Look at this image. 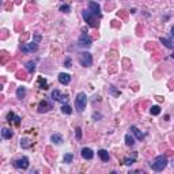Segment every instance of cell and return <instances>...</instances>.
I'll return each instance as SVG.
<instances>
[{
  "label": "cell",
  "instance_id": "obj_16",
  "mask_svg": "<svg viewBox=\"0 0 174 174\" xmlns=\"http://www.w3.org/2000/svg\"><path fill=\"white\" fill-rule=\"evenodd\" d=\"M50 140L55 143V144H61L63 143V136L60 133H55V135L50 136Z\"/></svg>",
  "mask_w": 174,
  "mask_h": 174
},
{
  "label": "cell",
  "instance_id": "obj_21",
  "mask_svg": "<svg viewBox=\"0 0 174 174\" xmlns=\"http://www.w3.org/2000/svg\"><path fill=\"white\" fill-rule=\"evenodd\" d=\"M125 143H127V146H131V147H132V146L135 144V139L128 133V135H125Z\"/></svg>",
  "mask_w": 174,
  "mask_h": 174
},
{
  "label": "cell",
  "instance_id": "obj_17",
  "mask_svg": "<svg viewBox=\"0 0 174 174\" xmlns=\"http://www.w3.org/2000/svg\"><path fill=\"white\" fill-rule=\"evenodd\" d=\"M25 97H26V89L25 87H18V90H16V98L23 99Z\"/></svg>",
  "mask_w": 174,
  "mask_h": 174
},
{
  "label": "cell",
  "instance_id": "obj_23",
  "mask_svg": "<svg viewBox=\"0 0 174 174\" xmlns=\"http://www.w3.org/2000/svg\"><path fill=\"white\" fill-rule=\"evenodd\" d=\"M21 146L22 148H29L31 146V143L29 142V139H21Z\"/></svg>",
  "mask_w": 174,
  "mask_h": 174
},
{
  "label": "cell",
  "instance_id": "obj_20",
  "mask_svg": "<svg viewBox=\"0 0 174 174\" xmlns=\"http://www.w3.org/2000/svg\"><path fill=\"white\" fill-rule=\"evenodd\" d=\"M26 69L30 72V74H31V72H34V71H36V63H34V61H29L26 64Z\"/></svg>",
  "mask_w": 174,
  "mask_h": 174
},
{
  "label": "cell",
  "instance_id": "obj_30",
  "mask_svg": "<svg viewBox=\"0 0 174 174\" xmlns=\"http://www.w3.org/2000/svg\"><path fill=\"white\" fill-rule=\"evenodd\" d=\"M110 91H112V94H114V95H120V93H118V91H116L113 86H110Z\"/></svg>",
  "mask_w": 174,
  "mask_h": 174
},
{
  "label": "cell",
  "instance_id": "obj_26",
  "mask_svg": "<svg viewBox=\"0 0 174 174\" xmlns=\"http://www.w3.org/2000/svg\"><path fill=\"white\" fill-rule=\"evenodd\" d=\"M161 113V108L159 106H152L151 108V114L152 116H158Z\"/></svg>",
  "mask_w": 174,
  "mask_h": 174
},
{
  "label": "cell",
  "instance_id": "obj_6",
  "mask_svg": "<svg viewBox=\"0 0 174 174\" xmlns=\"http://www.w3.org/2000/svg\"><path fill=\"white\" fill-rule=\"evenodd\" d=\"M78 45H79L80 48H90L93 45V41H91V38H90L87 34H82V36L79 37V40H78Z\"/></svg>",
  "mask_w": 174,
  "mask_h": 174
},
{
  "label": "cell",
  "instance_id": "obj_24",
  "mask_svg": "<svg viewBox=\"0 0 174 174\" xmlns=\"http://www.w3.org/2000/svg\"><path fill=\"white\" fill-rule=\"evenodd\" d=\"M61 112L64 113V114H71L72 113V109L69 106H68V105H63L61 106Z\"/></svg>",
  "mask_w": 174,
  "mask_h": 174
},
{
  "label": "cell",
  "instance_id": "obj_2",
  "mask_svg": "<svg viewBox=\"0 0 174 174\" xmlns=\"http://www.w3.org/2000/svg\"><path fill=\"white\" fill-rule=\"evenodd\" d=\"M86 103H87V95L84 93H79L75 98V106H76L78 112H83L86 108Z\"/></svg>",
  "mask_w": 174,
  "mask_h": 174
},
{
  "label": "cell",
  "instance_id": "obj_15",
  "mask_svg": "<svg viewBox=\"0 0 174 174\" xmlns=\"http://www.w3.org/2000/svg\"><path fill=\"white\" fill-rule=\"evenodd\" d=\"M98 156H99L103 162H108V161L110 159V155H109V152H108L106 150H99V151H98Z\"/></svg>",
  "mask_w": 174,
  "mask_h": 174
},
{
  "label": "cell",
  "instance_id": "obj_11",
  "mask_svg": "<svg viewBox=\"0 0 174 174\" xmlns=\"http://www.w3.org/2000/svg\"><path fill=\"white\" fill-rule=\"evenodd\" d=\"M59 82L61 84H68V83L71 82V75L69 74H65V72H61L59 74Z\"/></svg>",
  "mask_w": 174,
  "mask_h": 174
},
{
  "label": "cell",
  "instance_id": "obj_33",
  "mask_svg": "<svg viewBox=\"0 0 174 174\" xmlns=\"http://www.w3.org/2000/svg\"><path fill=\"white\" fill-rule=\"evenodd\" d=\"M171 57H173V59H174V50H173V55H171Z\"/></svg>",
  "mask_w": 174,
  "mask_h": 174
},
{
  "label": "cell",
  "instance_id": "obj_32",
  "mask_svg": "<svg viewBox=\"0 0 174 174\" xmlns=\"http://www.w3.org/2000/svg\"><path fill=\"white\" fill-rule=\"evenodd\" d=\"M171 36H173V37H174V26H173V27H171Z\"/></svg>",
  "mask_w": 174,
  "mask_h": 174
},
{
  "label": "cell",
  "instance_id": "obj_27",
  "mask_svg": "<svg viewBox=\"0 0 174 174\" xmlns=\"http://www.w3.org/2000/svg\"><path fill=\"white\" fill-rule=\"evenodd\" d=\"M60 11L61 12H69V6H68V4H63V6H60Z\"/></svg>",
  "mask_w": 174,
  "mask_h": 174
},
{
  "label": "cell",
  "instance_id": "obj_31",
  "mask_svg": "<svg viewBox=\"0 0 174 174\" xmlns=\"http://www.w3.org/2000/svg\"><path fill=\"white\" fill-rule=\"evenodd\" d=\"M76 137H78V139L82 137V132H80V128H76Z\"/></svg>",
  "mask_w": 174,
  "mask_h": 174
},
{
  "label": "cell",
  "instance_id": "obj_14",
  "mask_svg": "<svg viewBox=\"0 0 174 174\" xmlns=\"http://www.w3.org/2000/svg\"><path fill=\"white\" fill-rule=\"evenodd\" d=\"M131 131H132V132L133 133H135V136H136V137H137L139 139V140H142V139H144V133H143L142 132V131H140V129H139V128L137 127H135V125H132V127H131Z\"/></svg>",
  "mask_w": 174,
  "mask_h": 174
},
{
  "label": "cell",
  "instance_id": "obj_7",
  "mask_svg": "<svg viewBox=\"0 0 174 174\" xmlns=\"http://www.w3.org/2000/svg\"><path fill=\"white\" fill-rule=\"evenodd\" d=\"M14 166L16 169H22V170H26L29 167V159H27L26 156H22L19 159L14 161Z\"/></svg>",
  "mask_w": 174,
  "mask_h": 174
},
{
  "label": "cell",
  "instance_id": "obj_4",
  "mask_svg": "<svg viewBox=\"0 0 174 174\" xmlns=\"http://www.w3.org/2000/svg\"><path fill=\"white\" fill-rule=\"evenodd\" d=\"M79 63L83 65V67H91L93 64V56L89 53V52H82L79 53Z\"/></svg>",
  "mask_w": 174,
  "mask_h": 174
},
{
  "label": "cell",
  "instance_id": "obj_22",
  "mask_svg": "<svg viewBox=\"0 0 174 174\" xmlns=\"http://www.w3.org/2000/svg\"><path fill=\"white\" fill-rule=\"evenodd\" d=\"M38 84H40V89H44V90L48 89V82L45 79H42V78H38Z\"/></svg>",
  "mask_w": 174,
  "mask_h": 174
},
{
  "label": "cell",
  "instance_id": "obj_18",
  "mask_svg": "<svg viewBox=\"0 0 174 174\" xmlns=\"http://www.w3.org/2000/svg\"><path fill=\"white\" fill-rule=\"evenodd\" d=\"M1 136H3L4 139H11L12 132L10 129H7V128H3V129H1Z\"/></svg>",
  "mask_w": 174,
  "mask_h": 174
},
{
  "label": "cell",
  "instance_id": "obj_1",
  "mask_svg": "<svg viewBox=\"0 0 174 174\" xmlns=\"http://www.w3.org/2000/svg\"><path fill=\"white\" fill-rule=\"evenodd\" d=\"M166 166H167V158L165 155H158L154 161V163H151V167L155 171H162Z\"/></svg>",
  "mask_w": 174,
  "mask_h": 174
},
{
  "label": "cell",
  "instance_id": "obj_9",
  "mask_svg": "<svg viewBox=\"0 0 174 174\" xmlns=\"http://www.w3.org/2000/svg\"><path fill=\"white\" fill-rule=\"evenodd\" d=\"M89 10L95 15V16H98V18H101V16H102V12H101L99 4L95 3V1H90V3H89Z\"/></svg>",
  "mask_w": 174,
  "mask_h": 174
},
{
  "label": "cell",
  "instance_id": "obj_3",
  "mask_svg": "<svg viewBox=\"0 0 174 174\" xmlns=\"http://www.w3.org/2000/svg\"><path fill=\"white\" fill-rule=\"evenodd\" d=\"M82 15H83V19L86 21V23L89 25V26H91V27H97L98 26V23H97V21H95V16L94 14H93L91 11H87V10H83L82 11Z\"/></svg>",
  "mask_w": 174,
  "mask_h": 174
},
{
  "label": "cell",
  "instance_id": "obj_10",
  "mask_svg": "<svg viewBox=\"0 0 174 174\" xmlns=\"http://www.w3.org/2000/svg\"><path fill=\"white\" fill-rule=\"evenodd\" d=\"M52 109V105H50L48 101H41L38 105V112L40 113H45V112H49Z\"/></svg>",
  "mask_w": 174,
  "mask_h": 174
},
{
  "label": "cell",
  "instance_id": "obj_5",
  "mask_svg": "<svg viewBox=\"0 0 174 174\" xmlns=\"http://www.w3.org/2000/svg\"><path fill=\"white\" fill-rule=\"evenodd\" d=\"M21 50L23 53H31V52H37L38 50V45L37 42H29V44H22L21 45Z\"/></svg>",
  "mask_w": 174,
  "mask_h": 174
},
{
  "label": "cell",
  "instance_id": "obj_29",
  "mask_svg": "<svg viewBox=\"0 0 174 174\" xmlns=\"http://www.w3.org/2000/svg\"><path fill=\"white\" fill-rule=\"evenodd\" d=\"M124 162H125L124 165H127V166H131V165H132L133 162H135V158H132V159H129V158H128V159H125Z\"/></svg>",
  "mask_w": 174,
  "mask_h": 174
},
{
  "label": "cell",
  "instance_id": "obj_13",
  "mask_svg": "<svg viewBox=\"0 0 174 174\" xmlns=\"http://www.w3.org/2000/svg\"><path fill=\"white\" fill-rule=\"evenodd\" d=\"M82 156L84 158V159H93V156H94V152H93L91 148L84 147V148L82 150Z\"/></svg>",
  "mask_w": 174,
  "mask_h": 174
},
{
  "label": "cell",
  "instance_id": "obj_19",
  "mask_svg": "<svg viewBox=\"0 0 174 174\" xmlns=\"http://www.w3.org/2000/svg\"><path fill=\"white\" fill-rule=\"evenodd\" d=\"M161 42H162L163 45H165L166 48H170V49H173V44H171V41L169 38H165V37H162V38H161Z\"/></svg>",
  "mask_w": 174,
  "mask_h": 174
},
{
  "label": "cell",
  "instance_id": "obj_8",
  "mask_svg": "<svg viewBox=\"0 0 174 174\" xmlns=\"http://www.w3.org/2000/svg\"><path fill=\"white\" fill-rule=\"evenodd\" d=\"M52 98H53L55 101H59V102H61V103H67V101H68L67 95L61 94L59 90H53V91H52Z\"/></svg>",
  "mask_w": 174,
  "mask_h": 174
},
{
  "label": "cell",
  "instance_id": "obj_25",
  "mask_svg": "<svg viewBox=\"0 0 174 174\" xmlns=\"http://www.w3.org/2000/svg\"><path fill=\"white\" fill-rule=\"evenodd\" d=\"M72 159H74V155H72V154H67V155L64 156V163L69 165V163H72Z\"/></svg>",
  "mask_w": 174,
  "mask_h": 174
},
{
  "label": "cell",
  "instance_id": "obj_12",
  "mask_svg": "<svg viewBox=\"0 0 174 174\" xmlns=\"http://www.w3.org/2000/svg\"><path fill=\"white\" fill-rule=\"evenodd\" d=\"M7 120H8V122H14L15 125H19V122H21V117H18V116H15L12 112L7 114Z\"/></svg>",
  "mask_w": 174,
  "mask_h": 174
},
{
  "label": "cell",
  "instance_id": "obj_28",
  "mask_svg": "<svg viewBox=\"0 0 174 174\" xmlns=\"http://www.w3.org/2000/svg\"><path fill=\"white\" fill-rule=\"evenodd\" d=\"M64 65H65L67 68H71V67H72V61H71V59H69V57H67V59H65Z\"/></svg>",
  "mask_w": 174,
  "mask_h": 174
}]
</instances>
